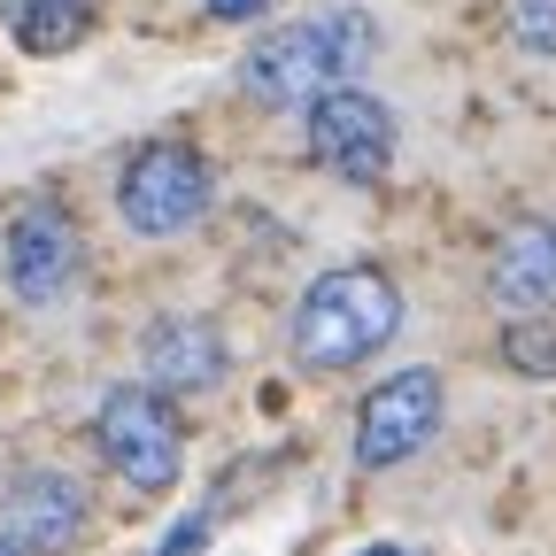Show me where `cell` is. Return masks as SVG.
<instances>
[{"mask_svg":"<svg viewBox=\"0 0 556 556\" xmlns=\"http://www.w3.org/2000/svg\"><path fill=\"white\" fill-rule=\"evenodd\" d=\"M0 255H9V287L16 302L47 309L70 294V278H78V225H70L62 201H24L9 240H0Z\"/></svg>","mask_w":556,"mask_h":556,"instance_id":"cell-7","label":"cell"},{"mask_svg":"<svg viewBox=\"0 0 556 556\" xmlns=\"http://www.w3.org/2000/svg\"><path fill=\"white\" fill-rule=\"evenodd\" d=\"M486 294L510 317H548L556 309V225H510L486 263Z\"/></svg>","mask_w":556,"mask_h":556,"instance_id":"cell-10","label":"cell"},{"mask_svg":"<svg viewBox=\"0 0 556 556\" xmlns=\"http://www.w3.org/2000/svg\"><path fill=\"white\" fill-rule=\"evenodd\" d=\"M9 24L24 54H62L93 31V0H9Z\"/></svg>","mask_w":556,"mask_h":556,"instance_id":"cell-11","label":"cell"},{"mask_svg":"<svg viewBox=\"0 0 556 556\" xmlns=\"http://www.w3.org/2000/svg\"><path fill=\"white\" fill-rule=\"evenodd\" d=\"M510 9V31H518V47H533V54H556V0H503Z\"/></svg>","mask_w":556,"mask_h":556,"instance_id":"cell-12","label":"cell"},{"mask_svg":"<svg viewBox=\"0 0 556 556\" xmlns=\"http://www.w3.org/2000/svg\"><path fill=\"white\" fill-rule=\"evenodd\" d=\"M394 109L364 86H325L309 101V163L340 186H379L394 170Z\"/></svg>","mask_w":556,"mask_h":556,"instance_id":"cell-5","label":"cell"},{"mask_svg":"<svg viewBox=\"0 0 556 556\" xmlns=\"http://www.w3.org/2000/svg\"><path fill=\"white\" fill-rule=\"evenodd\" d=\"M356 556H409V548H394V541H371V548H356Z\"/></svg>","mask_w":556,"mask_h":556,"instance_id":"cell-16","label":"cell"},{"mask_svg":"<svg viewBox=\"0 0 556 556\" xmlns=\"http://www.w3.org/2000/svg\"><path fill=\"white\" fill-rule=\"evenodd\" d=\"M402 332V287L379 263L317 270L294 302V364L302 371H356Z\"/></svg>","mask_w":556,"mask_h":556,"instance_id":"cell-2","label":"cell"},{"mask_svg":"<svg viewBox=\"0 0 556 556\" xmlns=\"http://www.w3.org/2000/svg\"><path fill=\"white\" fill-rule=\"evenodd\" d=\"M139 371H148L163 394H193V387H217L225 379V340L208 317L193 309H170L139 332Z\"/></svg>","mask_w":556,"mask_h":556,"instance_id":"cell-8","label":"cell"},{"mask_svg":"<svg viewBox=\"0 0 556 556\" xmlns=\"http://www.w3.org/2000/svg\"><path fill=\"white\" fill-rule=\"evenodd\" d=\"M208 201H217V178H208V163L186 148V139H148L116 178V208H124V225L139 240L193 232L208 217Z\"/></svg>","mask_w":556,"mask_h":556,"instance_id":"cell-4","label":"cell"},{"mask_svg":"<svg viewBox=\"0 0 556 556\" xmlns=\"http://www.w3.org/2000/svg\"><path fill=\"white\" fill-rule=\"evenodd\" d=\"M371 54H379V24L364 9H332V16H302V24L263 31L240 62V86L263 109H309L325 86H356Z\"/></svg>","mask_w":556,"mask_h":556,"instance_id":"cell-1","label":"cell"},{"mask_svg":"<svg viewBox=\"0 0 556 556\" xmlns=\"http://www.w3.org/2000/svg\"><path fill=\"white\" fill-rule=\"evenodd\" d=\"M86 533V495L62 471H16L9 479V541L24 556H62Z\"/></svg>","mask_w":556,"mask_h":556,"instance_id":"cell-9","label":"cell"},{"mask_svg":"<svg viewBox=\"0 0 556 556\" xmlns=\"http://www.w3.org/2000/svg\"><path fill=\"white\" fill-rule=\"evenodd\" d=\"M0 556H24V548H16V541H9V533H0Z\"/></svg>","mask_w":556,"mask_h":556,"instance_id":"cell-17","label":"cell"},{"mask_svg":"<svg viewBox=\"0 0 556 556\" xmlns=\"http://www.w3.org/2000/svg\"><path fill=\"white\" fill-rule=\"evenodd\" d=\"M441 409H448V387H441L433 364L379 379V387L364 394V409H356V471H394V464H409L417 448L441 433Z\"/></svg>","mask_w":556,"mask_h":556,"instance_id":"cell-6","label":"cell"},{"mask_svg":"<svg viewBox=\"0 0 556 556\" xmlns=\"http://www.w3.org/2000/svg\"><path fill=\"white\" fill-rule=\"evenodd\" d=\"M93 448H101V464L116 479L139 486V495H163V486H178V471H186V426H178V409L163 402L155 379H131V387L101 394Z\"/></svg>","mask_w":556,"mask_h":556,"instance_id":"cell-3","label":"cell"},{"mask_svg":"<svg viewBox=\"0 0 556 556\" xmlns=\"http://www.w3.org/2000/svg\"><path fill=\"white\" fill-rule=\"evenodd\" d=\"M201 541H208V518H201V510H193V518H178V526H170V533H163V541H155V556H193V548H201Z\"/></svg>","mask_w":556,"mask_h":556,"instance_id":"cell-14","label":"cell"},{"mask_svg":"<svg viewBox=\"0 0 556 556\" xmlns=\"http://www.w3.org/2000/svg\"><path fill=\"white\" fill-rule=\"evenodd\" d=\"M263 9H270V0H208V16H217V24H248Z\"/></svg>","mask_w":556,"mask_h":556,"instance_id":"cell-15","label":"cell"},{"mask_svg":"<svg viewBox=\"0 0 556 556\" xmlns=\"http://www.w3.org/2000/svg\"><path fill=\"white\" fill-rule=\"evenodd\" d=\"M510 356H518L533 379H548V371H556V332H533V317H518V332H510Z\"/></svg>","mask_w":556,"mask_h":556,"instance_id":"cell-13","label":"cell"}]
</instances>
